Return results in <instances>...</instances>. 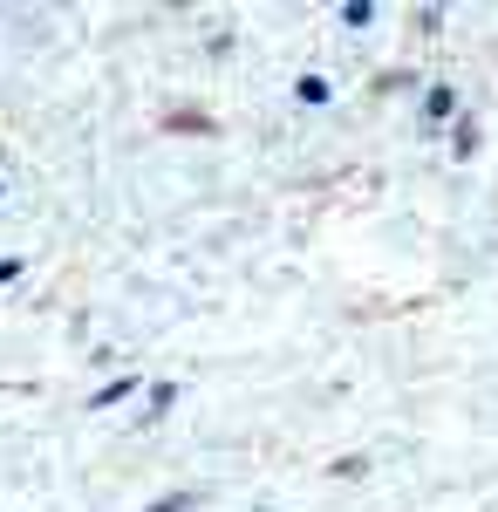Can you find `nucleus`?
I'll use <instances>...</instances> for the list:
<instances>
[{
  "mask_svg": "<svg viewBox=\"0 0 498 512\" xmlns=\"http://www.w3.org/2000/svg\"><path fill=\"white\" fill-rule=\"evenodd\" d=\"M171 403H178V383H151V410H157V417H164Z\"/></svg>",
  "mask_w": 498,
  "mask_h": 512,
  "instance_id": "7",
  "label": "nucleus"
},
{
  "mask_svg": "<svg viewBox=\"0 0 498 512\" xmlns=\"http://www.w3.org/2000/svg\"><path fill=\"white\" fill-rule=\"evenodd\" d=\"M451 110H458V96H451V89H430V96H423V123H444Z\"/></svg>",
  "mask_w": 498,
  "mask_h": 512,
  "instance_id": "2",
  "label": "nucleus"
},
{
  "mask_svg": "<svg viewBox=\"0 0 498 512\" xmlns=\"http://www.w3.org/2000/svg\"><path fill=\"white\" fill-rule=\"evenodd\" d=\"M198 492H164V499H151V512H192Z\"/></svg>",
  "mask_w": 498,
  "mask_h": 512,
  "instance_id": "5",
  "label": "nucleus"
},
{
  "mask_svg": "<svg viewBox=\"0 0 498 512\" xmlns=\"http://www.w3.org/2000/svg\"><path fill=\"white\" fill-rule=\"evenodd\" d=\"M342 21H348V28H369V21H376V7H369V0H348Z\"/></svg>",
  "mask_w": 498,
  "mask_h": 512,
  "instance_id": "6",
  "label": "nucleus"
},
{
  "mask_svg": "<svg viewBox=\"0 0 498 512\" xmlns=\"http://www.w3.org/2000/svg\"><path fill=\"white\" fill-rule=\"evenodd\" d=\"M451 151H458V158H471V151H478V123H471V117L451 130Z\"/></svg>",
  "mask_w": 498,
  "mask_h": 512,
  "instance_id": "4",
  "label": "nucleus"
},
{
  "mask_svg": "<svg viewBox=\"0 0 498 512\" xmlns=\"http://www.w3.org/2000/svg\"><path fill=\"white\" fill-rule=\"evenodd\" d=\"M14 274H21V260H0V287H7Z\"/></svg>",
  "mask_w": 498,
  "mask_h": 512,
  "instance_id": "8",
  "label": "nucleus"
},
{
  "mask_svg": "<svg viewBox=\"0 0 498 512\" xmlns=\"http://www.w3.org/2000/svg\"><path fill=\"white\" fill-rule=\"evenodd\" d=\"M294 96H301V103H328L335 82H328V76H301V82H294Z\"/></svg>",
  "mask_w": 498,
  "mask_h": 512,
  "instance_id": "3",
  "label": "nucleus"
},
{
  "mask_svg": "<svg viewBox=\"0 0 498 512\" xmlns=\"http://www.w3.org/2000/svg\"><path fill=\"white\" fill-rule=\"evenodd\" d=\"M130 390H137V376H116V383H103V390L89 396V410H116V403H123Z\"/></svg>",
  "mask_w": 498,
  "mask_h": 512,
  "instance_id": "1",
  "label": "nucleus"
}]
</instances>
